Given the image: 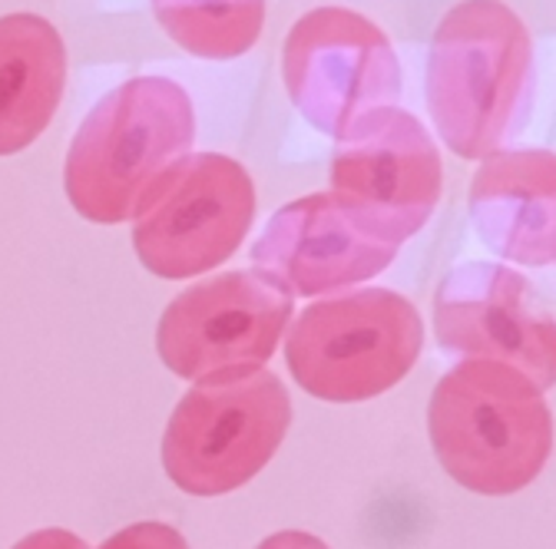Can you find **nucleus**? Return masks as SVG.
I'll use <instances>...</instances> for the list:
<instances>
[{
    "mask_svg": "<svg viewBox=\"0 0 556 549\" xmlns=\"http://www.w3.org/2000/svg\"><path fill=\"white\" fill-rule=\"evenodd\" d=\"M540 90L536 37L507 0H457L431 34L425 103L457 159L480 163L517 143Z\"/></svg>",
    "mask_w": 556,
    "mask_h": 549,
    "instance_id": "nucleus-1",
    "label": "nucleus"
},
{
    "mask_svg": "<svg viewBox=\"0 0 556 549\" xmlns=\"http://www.w3.org/2000/svg\"><path fill=\"white\" fill-rule=\"evenodd\" d=\"M428 437L457 487L477 497H514L546 470L556 424L546 391L523 371L460 358L434 384Z\"/></svg>",
    "mask_w": 556,
    "mask_h": 549,
    "instance_id": "nucleus-2",
    "label": "nucleus"
},
{
    "mask_svg": "<svg viewBox=\"0 0 556 549\" xmlns=\"http://www.w3.org/2000/svg\"><path fill=\"white\" fill-rule=\"evenodd\" d=\"M195 140L189 93L166 77H136L110 90L80 123L63 163L70 205L97 226L132 219L143 192Z\"/></svg>",
    "mask_w": 556,
    "mask_h": 549,
    "instance_id": "nucleus-3",
    "label": "nucleus"
},
{
    "mask_svg": "<svg viewBox=\"0 0 556 549\" xmlns=\"http://www.w3.org/2000/svg\"><path fill=\"white\" fill-rule=\"evenodd\" d=\"M289 424L292 400L271 371H216L179 397L163 434V470L182 494H232L275 457Z\"/></svg>",
    "mask_w": 556,
    "mask_h": 549,
    "instance_id": "nucleus-4",
    "label": "nucleus"
},
{
    "mask_svg": "<svg viewBox=\"0 0 556 549\" xmlns=\"http://www.w3.org/2000/svg\"><path fill=\"white\" fill-rule=\"evenodd\" d=\"M425 348V318L391 289H355L308 305L286 331L295 384L331 404H358L401 384Z\"/></svg>",
    "mask_w": 556,
    "mask_h": 549,
    "instance_id": "nucleus-5",
    "label": "nucleus"
},
{
    "mask_svg": "<svg viewBox=\"0 0 556 549\" xmlns=\"http://www.w3.org/2000/svg\"><path fill=\"white\" fill-rule=\"evenodd\" d=\"M334 143L328 195L365 232L401 248L431 222L444 195V159L434 132L410 110L381 106Z\"/></svg>",
    "mask_w": 556,
    "mask_h": 549,
    "instance_id": "nucleus-6",
    "label": "nucleus"
},
{
    "mask_svg": "<svg viewBox=\"0 0 556 549\" xmlns=\"http://www.w3.org/2000/svg\"><path fill=\"white\" fill-rule=\"evenodd\" d=\"M255 219V186L223 153H189L136 202L132 248L160 279H195L232 258Z\"/></svg>",
    "mask_w": 556,
    "mask_h": 549,
    "instance_id": "nucleus-7",
    "label": "nucleus"
},
{
    "mask_svg": "<svg viewBox=\"0 0 556 549\" xmlns=\"http://www.w3.org/2000/svg\"><path fill=\"white\" fill-rule=\"evenodd\" d=\"M282 77L295 110L331 140L362 116L394 106L404 87L401 56L384 27L341 4L315 8L292 24Z\"/></svg>",
    "mask_w": 556,
    "mask_h": 549,
    "instance_id": "nucleus-8",
    "label": "nucleus"
},
{
    "mask_svg": "<svg viewBox=\"0 0 556 549\" xmlns=\"http://www.w3.org/2000/svg\"><path fill=\"white\" fill-rule=\"evenodd\" d=\"M434 337L447 355L501 361L540 391L556 387V318L514 265L451 268L434 292Z\"/></svg>",
    "mask_w": 556,
    "mask_h": 549,
    "instance_id": "nucleus-9",
    "label": "nucleus"
},
{
    "mask_svg": "<svg viewBox=\"0 0 556 549\" xmlns=\"http://www.w3.org/2000/svg\"><path fill=\"white\" fill-rule=\"evenodd\" d=\"M292 321V298L255 271H223L176 295L160 324L163 365L202 381L226 368H262Z\"/></svg>",
    "mask_w": 556,
    "mask_h": 549,
    "instance_id": "nucleus-10",
    "label": "nucleus"
},
{
    "mask_svg": "<svg viewBox=\"0 0 556 549\" xmlns=\"http://www.w3.org/2000/svg\"><path fill=\"white\" fill-rule=\"evenodd\" d=\"M394 255V245L365 232L328 192L282 205L249 252L262 279L289 298L352 292L381 274Z\"/></svg>",
    "mask_w": 556,
    "mask_h": 549,
    "instance_id": "nucleus-11",
    "label": "nucleus"
},
{
    "mask_svg": "<svg viewBox=\"0 0 556 549\" xmlns=\"http://www.w3.org/2000/svg\"><path fill=\"white\" fill-rule=\"evenodd\" d=\"M467 213L480 242L504 265H556V153L507 146L477 163Z\"/></svg>",
    "mask_w": 556,
    "mask_h": 549,
    "instance_id": "nucleus-12",
    "label": "nucleus"
},
{
    "mask_svg": "<svg viewBox=\"0 0 556 549\" xmlns=\"http://www.w3.org/2000/svg\"><path fill=\"white\" fill-rule=\"evenodd\" d=\"M66 87V47L40 14L0 17V156L37 143Z\"/></svg>",
    "mask_w": 556,
    "mask_h": 549,
    "instance_id": "nucleus-13",
    "label": "nucleus"
},
{
    "mask_svg": "<svg viewBox=\"0 0 556 549\" xmlns=\"http://www.w3.org/2000/svg\"><path fill=\"white\" fill-rule=\"evenodd\" d=\"M153 14L186 53L236 60L262 37L265 0H153Z\"/></svg>",
    "mask_w": 556,
    "mask_h": 549,
    "instance_id": "nucleus-14",
    "label": "nucleus"
},
{
    "mask_svg": "<svg viewBox=\"0 0 556 549\" xmlns=\"http://www.w3.org/2000/svg\"><path fill=\"white\" fill-rule=\"evenodd\" d=\"M97 549H189V542L182 539L179 529L156 523V520H147V523H132V526L113 533Z\"/></svg>",
    "mask_w": 556,
    "mask_h": 549,
    "instance_id": "nucleus-15",
    "label": "nucleus"
},
{
    "mask_svg": "<svg viewBox=\"0 0 556 549\" xmlns=\"http://www.w3.org/2000/svg\"><path fill=\"white\" fill-rule=\"evenodd\" d=\"M14 549H90L77 533L70 529H37L30 536H24L21 542H14Z\"/></svg>",
    "mask_w": 556,
    "mask_h": 549,
    "instance_id": "nucleus-16",
    "label": "nucleus"
},
{
    "mask_svg": "<svg viewBox=\"0 0 556 549\" xmlns=\"http://www.w3.org/2000/svg\"><path fill=\"white\" fill-rule=\"evenodd\" d=\"M255 549H328V542H321L318 536L302 533V529H282V533L265 536Z\"/></svg>",
    "mask_w": 556,
    "mask_h": 549,
    "instance_id": "nucleus-17",
    "label": "nucleus"
}]
</instances>
